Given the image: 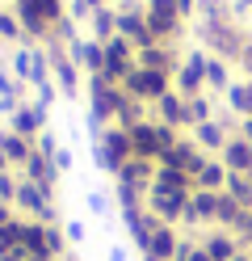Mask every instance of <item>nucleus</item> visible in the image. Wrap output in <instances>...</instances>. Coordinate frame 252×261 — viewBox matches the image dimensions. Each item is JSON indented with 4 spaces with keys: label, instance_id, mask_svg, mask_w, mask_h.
Listing matches in <instances>:
<instances>
[{
    "label": "nucleus",
    "instance_id": "20e7f679",
    "mask_svg": "<svg viewBox=\"0 0 252 261\" xmlns=\"http://www.w3.org/2000/svg\"><path fill=\"white\" fill-rule=\"evenodd\" d=\"M231 135H235V130H231L227 122H218V118H206V122H198V126H193V143H198L206 156H210V152L218 156V152L227 148V139H231Z\"/></svg>",
    "mask_w": 252,
    "mask_h": 261
},
{
    "label": "nucleus",
    "instance_id": "423d86ee",
    "mask_svg": "<svg viewBox=\"0 0 252 261\" xmlns=\"http://www.w3.org/2000/svg\"><path fill=\"white\" fill-rule=\"evenodd\" d=\"M227 177H231V169H227L218 156H210L206 165L198 169V177H193V190H210V194H223V190H227Z\"/></svg>",
    "mask_w": 252,
    "mask_h": 261
},
{
    "label": "nucleus",
    "instance_id": "39448f33",
    "mask_svg": "<svg viewBox=\"0 0 252 261\" xmlns=\"http://www.w3.org/2000/svg\"><path fill=\"white\" fill-rule=\"evenodd\" d=\"M214 215H218V194L193 190L189 194V206H185V223H214Z\"/></svg>",
    "mask_w": 252,
    "mask_h": 261
},
{
    "label": "nucleus",
    "instance_id": "4468645a",
    "mask_svg": "<svg viewBox=\"0 0 252 261\" xmlns=\"http://www.w3.org/2000/svg\"><path fill=\"white\" fill-rule=\"evenodd\" d=\"M227 194H231L240 206L252 211V177H248V173H231V177H227Z\"/></svg>",
    "mask_w": 252,
    "mask_h": 261
},
{
    "label": "nucleus",
    "instance_id": "f257e3e1",
    "mask_svg": "<svg viewBox=\"0 0 252 261\" xmlns=\"http://www.w3.org/2000/svg\"><path fill=\"white\" fill-rule=\"evenodd\" d=\"M122 85H126L130 97H139V101H160V97L173 89V72H151V68H139V63H134Z\"/></svg>",
    "mask_w": 252,
    "mask_h": 261
},
{
    "label": "nucleus",
    "instance_id": "0eeeda50",
    "mask_svg": "<svg viewBox=\"0 0 252 261\" xmlns=\"http://www.w3.org/2000/svg\"><path fill=\"white\" fill-rule=\"evenodd\" d=\"M202 249H206L214 261H231L235 253H244V244H240V236L235 232H227V227H218V232H210L206 240H202Z\"/></svg>",
    "mask_w": 252,
    "mask_h": 261
},
{
    "label": "nucleus",
    "instance_id": "9b49d317",
    "mask_svg": "<svg viewBox=\"0 0 252 261\" xmlns=\"http://www.w3.org/2000/svg\"><path fill=\"white\" fill-rule=\"evenodd\" d=\"M134 63H139V68H151V72H173V68H177V59H173V51H168L164 42L143 46V51L134 55Z\"/></svg>",
    "mask_w": 252,
    "mask_h": 261
},
{
    "label": "nucleus",
    "instance_id": "f8f14e48",
    "mask_svg": "<svg viewBox=\"0 0 252 261\" xmlns=\"http://www.w3.org/2000/svg\"><path fill=\"white\" fill-rule=\"evenodd\" d=\"M156 110H160V122H168V126H189V122H185V97H181L177 89H168L160 101H156Z\"/></svg>",
    "mask_w": 252,
    "mask_h": 261
},
{
    "label": "nucleus",
    "instance_id": "ddd939ff",
    "mask_svg": "<svg viewBox=\"0 0 252 261\" xmlns=\"http://www.w3.org/2000/svg\"><path fill=\"white\" fill-rule=\"evenodd\" d=\"M227 106L235 110V118H252V76L235 80V85L227 89Z\"/></svg>",
    "mask_w": 252,
    "mask_h": 261
},
{
    "label": "nucleus",
    "instance_id": "6ab92c4d",
    "mask_svg": "<svg viewBox=\"0 0 252 261\" xmlns=\"http://www.w3.org/2000/svg\"><path fill=\"white\" fill-rule=\"evenodd\" d=\"M193 261H214V257H210V253H206V249H202V244H198V253H193Z\"/></svg>",
    "mask_w": 252,
    "mask_h": 261
},
{
    "label": "nucleus",
    "instance_id": "a211bd4d",
    "mask_svg": "<svg viewBox=\"0 0 252 261\" xmlns=\"http://www.w3.org/2000/svg\"><path fill=\"white\" fill-rule=\"evenodd\" d=\"M235 135H244V139L252 143V118H240V130H235Z\"/></svg>",
    "mask_w": 252,
    "mask_h": 261
},
{
    "label": "nucleus",
    "instance_id": "2eb2a0df",
    "mask_svg": "<svg viewBox=\"0 0 252 261\" xmlns=\"http://www.w3.org/2000/svg\"><path fill=\"white\" fill-rule=\"evenodd\" d=\"M206 85H214V89H231L235 80H231V68H227V59H206Z\"/></svg>",
    "mask_w": 252,
    "mask_h": 261
},
{
    "label": "nucleus",
    "instance_id": "f3484780",
    "mask_svg": "<svg viewBox=\"0 0 252 261\" xmlns=\"http://www.w3.org/2000/svg\"><path fill=\"white\" fill-rule=\"evenodd\" d=\"M240 68H244V76H252V38H248V46H244V55H240Z\"/></svg>",
    "mask_w": 252,
    "mask_h": 261
},
{
    "label": "nucleus",
    "instance_id": "9d476101",
    "mask_svg": "<svg viewBox=\"0 0 252 261\" xmlns=\"http://www.w3.org/2000/svg\"><path fill=\"white\" fill-rule=\"evenodd\" d=\"M244 219H248V206H240V202H235L231 194L223 190V194H218V215H214V223L227 227V232H240Z\"/></svg>",
    "mask_w": 252,
    "mask_h": 261
},
{
    "label": "nucleus",
    "instance_id": "6e6552de",
    "mask_svg": "<svg viewBox=\"0 0 252 261\" xmlns=\"http://www.w3.org/2000/svg\"><path fill=\"white\" fill-rule=\"evenodd\" d=\"M218 160H223L231 173H248V169H252V143H248L244 135H231L227 148L218 152Z\"/></svg>",
    "mask_w": 252,
    "mask_h": 261
},
{
    "label": "nucleus",
    "instance_id": "aec40b11",
    "mask_svg": "<svg viewBox=\"0 0 252 261\" xmlns=\"http://www.w3.org/2000/svg\"><path fill=\"white\" fill-rule=\"evenodd\" d=\"M231 9H235V13H244V9H252V0H235Z\"/></svg>",
    "mask_w": 252,
    "mask_h": 261
},
{
    "label": "nucleus",
    "instance_id": "f03ea898",
    "mask_svg": "<svg viewBox=\"0 0 252 261\" xmlns=\"http://www.w3.org/2000/svg\"><path fill=\"white\" fill-rule=\"evenodd\" d=\"M147 202H151V215H156V219H164V223H177V219H185V206H189V194L151 186V190H147Z\"/></svg>",
    "mask_w": 252,
    "mask_h": 261
},
{
    "label": "nucleus",
    "instance_id": "1a4fd4ad",
    "mask_svg": "<svg viewBox=\"0 0 252 261\" xmlns=\"http://www.w3.org/2000/svg\"><path fill=\"white\" fill-rule=\"evenodd\" d=\"M177 232H173V223H156V232H151V240H147V257H160V261H173L177 257Z\"/></svg>",
    "mask_w": 252,
    "mask_h": 261
},
{
    "label": "nucleus",
    "instance_id": "dca6fc26",
    "mask_svg": "<svg viewBox=\"0 0 252 261\" xmlns=\"http://www.w3.org/2000/svg\"><path fill=\"white\" fill-rule=\"evenodd\" d=\"M210 118V101H206V97H185V122H189V126H198V122H206Z\"/></svg>",
    "mask_w": 252,
    "mask_h": 261
},
{
    "label": "nucleus",
    "instance_id": "7ed1b4c3",
    "mask_svg": "<svg viewBox=\"0 0 252 261\" xmlns=\"http://www.w3.org/2000/svg\"><path fill=\"white\" fill-rule=\"evenodd\" d=\"M202 85H206V55L193 51V55L177 68V85H173V89H177L181 97H198V93H202Z\"/></svg>",
    "mask_w": 252,
    "mask_h": 261
}]
</instances>
